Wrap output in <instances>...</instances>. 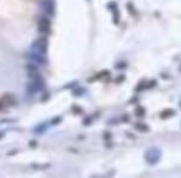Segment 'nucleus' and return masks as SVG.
Here are the masks:
<instances>
[{"label": "nucleus", "mask_w": 181, "mask_h": 178, "mask_svg": "<svg viewBox=\"0 0 181 178\" xmlns=\"http://www.w3.org/2000/svg\"><path fill=\"white\" fill-rule=\"evenodd\" d=\"M39 29L41 30V31H48V29H50V22L46 19V18H42L41 21H40V23H39Z\"/></svg>", "instance_id": "obj_1"}]
</instances>
